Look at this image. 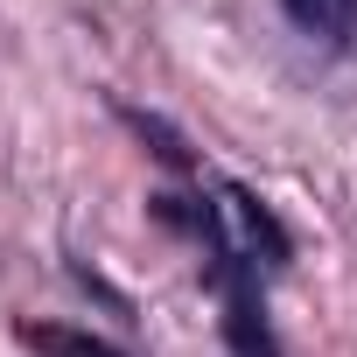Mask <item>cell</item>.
I'll return each instance as SVG.
<instances>
[{
  "label": "cell",
  "instance_id": "cell-2",
  "mask_svg": "<svg viewBox=\"0 0 357 357\" xmlns=\"http://www.w3.org/2000/svg\"><path fill=\"white\" fill-rule=\"evenodd\" d=\"M15 336L29 350H43V357H126V350H112V343H98L84 329H63V322H22Z\"/></svg>",
  "mask_w": 357,
  "mask_h": 357
},
{
  "label": "cell",
  "instance_id": "cell-4",
  "mask_svg": "<svg viewBox=\"0 0 357 357\" xmlns=\"http://www.w3.org/2000/svg\"><path fill=\"white\" fill-rule=\"evenodd\" d=\"M126 126H133V133H147V140H154V154H161L168 168H190V147L175 140V133H168L161 119H147V112H126Z\"/></svg>",
  "mask_w": 357,
  "mask_h": 357
},
{
  "label": "cell",
  "instance_id": "cell-1",
  "mask_svg": "<svg viewBox=\"0 0 357 357\" xmlns=\"http://www.w3.org/2000/svg\"><path fill=\"white\" fill-rule=\"evenodd\" d=\"M280 8L294 15V29H308V36L336 43V50L357 43V0H280Z\"/></svg>",
  "mask_w": 357,
  "mask_h": 357
},
{
  "label": "cell",
  "instance_id": "cell-3",
  "mask_svg": "<svg viewBox=\"0 0 357 357\" xmlns=\"http://www.w3.org/2000/svg\"><path fill=\"white\" fill-rule=\"evenodd\" d=\"M231 204H238V218H245V231H252V245H266V266H280L287 259V231L273 225V211L252 197V190H231Z\"/></svg>",
  "mask_w": 357,
  "mask_h": 357
}]
</instances>
